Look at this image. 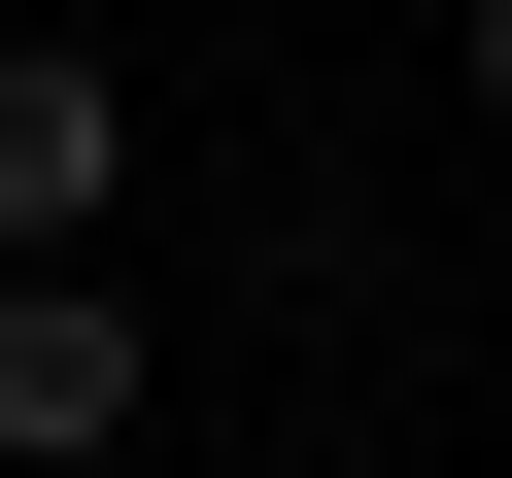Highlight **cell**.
I'll use <instances>...</instances> for the list:
<instances>
[{"mask_svg":"<svg viewBox=\"0 0 512 478\" xmlns=\"http://www.w3.org/2000/svg\"><path fill=\"white\" fill-rule=\"evenodd\" d=\"M137 444H171L137 274H0V478H137Z\"/></svg>","mask_w":512,"mask_h":478,"instance_id":"1","label":"cell"},{"mask_svg":"<svg viewBox=\"0 0 512 478\" xmlns=\"http://www.w3.org/2000/svg\"><path fill=\"white\" fill-rule=\"evenodd\" d=\"M103 205H137V69L0 35V274H103Z\"/></svg>","mask_w":512,"mask_h":478,"instance_id":"2","label":"cell"},{"mask_svg":"<svg viewBox=\"0 0 512 478\" xmlns=\"http://www.w3.org/2000/svg\"><path fill=\"white\" fill-rule=\"evenodd\" d=\"M478 137H512V0H478Z\"/></svg>","mask_w":512,"mask_h":478,"instance_id":"3","label":"cell"},{"mask_svg":"<svg viewBox=\"0 0 512 478\" xmlns=\"http://www.w3.org/2000/svg\"><path fill=\"white\" fill-rule=\"evenodd\" d=\"M205 478H342V444H205Z\"/></svg>","mask_w":512,"mask_h":478,"instance_id":"4","label":"cell"}]
</instances>
